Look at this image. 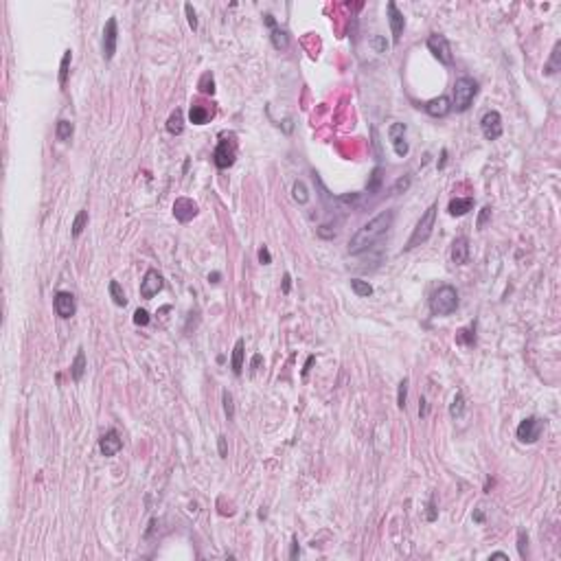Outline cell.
I'll return each instance as SVG.
<instances>
[{
  "instance_id": "cell-1",
  "label": "cell",
  "mask_w": 561,
  "mask_h": 561,
  "mask_svg": "<svg viewBox=\"0 0 561 561\" xmlns=\"http://www.w3.org/2000/svg\"><path fill=\"white\" fill-rule=\"evenodd\" d=\"M393 221H395V211H381L377 217H373L369 224H364L351 237V241H348V252L360 254V252H364V250H369L373 243H377L386 233H388Z\"/></svg>"
},
{
  "instance_id": "cell-2",
  "label": "cell",
  "mask_w": 561,
  "mask_h": 561,
  "mask_svg": "<svg viewBox=\"0 0 561 561\" xmlns=\"http://www.w3.org/2000/svg\"><path fill=\"white\" fill-rule=\"evenodd\" d=\"M436 211L438 206L432 204L427 206V211L421 215V219L417 221V228L412 230V235H410L408 243H405V250H412L417 246H421V243H426L427 239L432 237V230H434V221H436Z\"/></svg>"
},
{
  "instance_id": "cell-3",
  "label": "cell",
  "mask_w": 561,
  "mask_h": 561,
  "mask_svg": "<svg viewBox=\"0 0 561 561\" xmlns=\"http://www.w3.org/2000/svg\"><path fill=\"white\" fill-rule=\"evenodd\" d=\"M456 307H458V292L452 285H441L430 298V309L434 316H450L456 312Z\"/></svg>"
},
{
  "instance_id": "cell-4",
  "label": "cell",
  "mask_w": 561,
  "mask_h": 561,
  "mask_svg": "<svg viewBox=\"0 0 561 561\" xmlns=\"http://www.w3.org/2000/svg\"><path fill=\"white\" fill-rule=\"evenodd\" d=\"M476 94H478V81L471 77H458L454 83V107L458 112L469 110Z\"/></svg>"
},
{
  "instance_id": "cell-5",
  "label": "cell",
  "mask_w": 561,
  "mask_h": 561,
  "mask_svg": "<svg viewBox=\"0 0 561 561\" xmlns=\"http://www.w3.org/2000/svg\"><path fill=\"white\" fill-rule=\"evenodd\" d=\"M427 51H430L432 55L438 59L441 64L450 66L452 62H454V55H452V46L450 42H447L445 35H438V33H432L430 37H427Z\"/></svg>"
},
{
  "instance_id": "cell-6",
  "label": "cell",
  "mask_w": 561,
  "mask_h": 561,
  "mask_svg": "<svg viewBox=\"0 0 561 561\" xmlns=\"http://www.w3.org/2000/svg\"><path fill=\"white\" fill-rule=\"evenodd\" d=\"M541 432H544V421H541L539 417H526L524 421L517 426V438H520L522 443H537L541 436Z\"/></svg>"
},
{
  "instance_id": "cell-7",
  "label": "cell",
  "mask_w": 561,
  "mask_h": 561,
  "mask_svg": "<svg viewBox=\"0 0 561 561\" xmlns=\"http://www.w3.org/2000/svg\"><path fill=\"white\" fill-rule=\"evenodd\" d=\"M235 158H237L235 143L228 138H221L217 143V147H215V152H213V162L217 164L219 169H228V167H233Z\"/></svg>"
},
{
  "instance_id": "cell-8",
  "label": "cell",
  "mask_w": 561,
  "mask_h": 561,
  "mask_svg": "<svg viewBox=\"0 0 561 561\" xmlns=\"http://www.w3.org/2000/svg\"><path fill=\"white\" fill-rule=\"evenodd\" d=\"M53 307H55V314H57L59 318H64V320L73 318L75 312H77L75 296L70 294V292H57L55 298H53Z\"/></svg>"
},
{
  "instance_id": "cell-9",
  "label": "cell",
  "mask_w": 561,
  "mask_h": 561,
  "mask_svg": "<svg viewBox=\"0 0 561 561\" xmlns=\"http://www.w3.org/2000/svg\"><path fill=\"white\" fill-rule=\"evenodd\" d=\"M480 127H482V134L487 140H498L502 136V116L496 110L487 112L482 116V121H480Z\"/></svg>"
},
{
  "instance_id": "cell-10",
  "label": "cell",
  "mask_w": 561,
  "mask_h": 561,
  "mask_svg": "<svg viewBox=\"0 0 561 561\" xmlns=\"http://www.w3.org/2000/svg\"><path fill=\"white\" fill-rule=\"evenodd\" d=\"M162 287H164L162 274H160L158 270H147V274H145L143 281H140V296H143V298H154Z\"/></svg>"
},
{
  "instance_id": "cell-11",
  "label": "cell",
  "mask_w": 561,
  "mask_h": 561,
  "mask_svg": "<svg viewBox=\"0 0 561 561\" xmlns=\"http://www.w3.org/2000/svg\"><path fill=\"white\" fill-rule=\"evenodd\" d=\"M116 40H119V29H116V18H110L103 29V57L112 59L116 53Z\"/></svg>"
},
{
  "instance_id": "cell-12",
  "label": "cell",
  "mask_w": 561,
  "mask_h": 561,
  "mask_svg": "<svg viewBox=\"0 0 561 561\" xmlns=\"http://www.w3.org/2000/svg\"><path fill=\"white\" fill-rule=\"evenodd\" d=\"M386 11H388V25H390V31H393V40H395V44H399L401 33H403V27H405V18H403V13L399 11V7L393 2V0L386 4Z\"/></svg>"
},
{
  "instance_id": "cell-13",
  "label": "cell",
  "mask_w": 561,
  "mask_h": 561,
  "mask_svg": "<svg viewBox=\"0 0 561 561\" xmlns=\"http://www.w3.org/2000/svg\"><path fill=\"white\" fill-rule=\"evenodd\" d=\"M173 215H176L178 221L187 224V221H191L197 215V204L193 200H188V197H178L173 202Z\"/></svg>"
},
{
  "instance_id": "cell-14",
  "label": "cell",
  "mask_w": 561,
  "mask_h": 561,
  "mask_svg": "<svg viewBox=\"0 0 561 561\" xmlns=\"http://www.w3.org/2000/svg\"><path fill=\"white\" fill-rule=\"evenodd\" d=\"M121 447H123V441H121V436L116 430L106 432V434L101 436V441H99V450H101L103 456H116L121 452Z\"/></svg>"
},
{
  "instance_id": "cell-15",
  "label": "cell",
  "mask_w": 561,
  "mask_h": 561,
  "mask_svg": "<svg viewBox=\"0 0 561 561\" xmlns=\"http://www.w3.org/2000/svg\"><path fill=\"white\" fill-rule=\"evenodd\" d=\"M423 107H426V112H427L430 116H434V119H441V116L450 114L452 101H450L447 97H436V99H432V101H427Z\"/></svg>"
},
{
  "instance_id": "cell-16",
  "label": "cell",
  "mask_w": 561,
  "mask_h": 561,
  "mask_svg": "<svg viewBox=\"0 0 561 561\" xmlns=\"http://www.w3.org/2000/svg\"><path fill=\"white\" fill-rule=\"evenodd\" d=\"M452 261L456 266H465L469 261V241L465 237L454 239V243H452Z\"/></svg>"
},
{
  "instance_id": "cell-17",
  "label": "cell",
  "mask_w": 561,
  "mask_h": 561,
  "mask_svg": "<svg viewBox=\"0 0 561 561\" xmlns=\"http://www.w3.org/2000/svg\"><path fill=\"white\" fill-rule=\"evenodd\" d=\"M471 209H474V200H471V197H454V200L450 202V206H447L452 217H463V215H467Z\"/></svg>"
},
{
  "instance_id": "cell-18",
  "label": "cell",
  "mask_w": 561,
  "mask_h": 561,
  "mask_svg": "<svg viewBox=\"0 0 561 561\" xmlns=\"http://www.w3.org/2000/svg\"><path fill=\"white\" fill-rule=\"evenodd\" d=\"M83 373H86V353H83V348H77V355L70 364V377L75 381H81Z\"/></svg>"
},
{
  "instance_id": "cell-19",
  "label": "cell",
  "mask_w": 561,
  "mask_h": 561,
  "mask_svg": "<svg viewBox=\"0 0 561 561\" xmlns=\"http://www.w3.org/2000/svg\"><path fill=\"white\" fill-rule=\"evenodd\" d=\"M243 347H246V342H243V338H239L237 342H235V348H233V362H230V366H233V373L235 375H241L243 371Z\"/></svg>"
},
{
  "instance_id": "cell-20",
  "label": "cell",
  "mask_w": 561,
  "mask_h": 561,
  "mask_svg": "<svg viewBox=\"0 0 561 561\" xmlns=\"http://www.w3.org/2000/svg\"><path fill=\"white\" fill-rule=\"evenodd\" d=\"M188 119H191L193 125H204L206 121L211 119V112H209V107L195 103V106H191V110H188Z\"/></svg>"
},
{
  "instance_id": "cell-21",
  "label": "cell",
  "mask_w": 561,
  "mask_h": 561,
  "mask_svg": "<svg viewBox=\"0 0 561 561\" xmlns=\"http://www.w3.org/2000/svg\"><path fill=\"white\" fill-rule=\"evenodd\" d=\"M182 130H185V119H182V112L176 110L167 119V132H169V134H173V136H180Z\"/></svg>"
},
{
  "instance_id": "cell-22",
  "label": "cell",
  "mask_w": 561,
  "mask_h": 561,
  "mask_svg": "<svg viewBox=\"0 0 561 561\" xmlns=\"http://www.w3.org/2000/svg\"><path fill=\"white\" fill-rule=\"evenodd\" d=\"M107 292H110V296H112V300H114V305H119V307H125V305H127L125 292H123V287L119 285V281H110V285H107Z\"/></svg>"
},
{
  "instance_id": "cell-23",
  "label": "cell",
  "mask_w": 561,
  "mask_h": 561,
  "mask_svg": "<svg viewBox=\"0 0 561 561\" xmlns=\"http://www.w3.org/2000/svg\"><path fill=\"white\" fill-rule=\"evenodd\" d=\"M456 342L465 344V347H471V344L476 342V324H469V327L460 329V331L456 333Z\"/></svg>"
},
{
  "instance_id": "cell-24",
  "label": "cell",
  "mask_w": 561,
  "mask_h": 561,
  "mask_svg": "<svg viewBox=\"0 0 561 561\" xmlns=\"http://www.w3.org/2000/svg\"><path fill=\"white\" fill-rule=\"evenodd\" d=\"M351 290L355 292L357 296H362V298L373 294V285H371L369 281H362V279H351Z\"/></svg>"
},
{
  "instance_id": "cell-25",
  "label": "cell",
  "mask_w": 561,
  "mask_h": 561,
  "mask_svg": "<svg viewBox=\"0 0 561 561\" xmlns=\"http://www.w3.org/2000/svg\"><path fill=\"white\" fill-rule=\"evenodd\" d=\"M292 197H294V202H298V204H307L309 200V193H307V187H305V182H294V187H292Z\"/></svg>"
},
{
  "instance_id": "cell-26",
  "label": "cell",
  "mask_w": 561,
  "mask_h": 561,
  "mask_svg": "<svg viewBox=\"0 0 561 561\" xmlns=\"http://www.w3.org/2000/svg\"><path fill=\"white\" fill-rule=\"evenodd\" d=\"M272 44H274V49H279V51H285L287 46H290V37H287V33L285 31H281V29H272Z\"/></svg>"
},
{
  "instance_id": "cell-27",
  "label": "cell",
  "mask_w": 561,
  "mask_h": 561,
  "mask_svg": "<svg viewBox=\"0 0 561 561\" xmlns=\"http://www.w3.org/2000/svg\"><path fill=\"white\" fill-rule=\"evenodd\" d=\"M381 182H384V169H381V167H375V169H373V173H371L369 185H366V188H369V193H377V191H379Z\"/></svg>"
},
{
  "instance_id": "cell-28",
  "label": "cell",
  "mask_w": 561,
  "mask_h": 561,
  "mask_svg": "<svg viewBox=\"0 0 561 561\" xmlns=\"http://www.w3.org/2000/svg\"><path fill=\"white\" fill-rule=\"evenodd\" d=\"M86 224H88V211H79L73 221V237H79L83 233V228H86Z\"/></svg>"
},
{
  "instance_id": "cell-29",
  "label": "cell",
  "mask_w": 561,
  "mask_h": 561,
  "mask_svg": "<svg viewBox=\"0 0 561 561\" xmlns=\"http://www.w3.org/2000/svg\"><path fill=\"white\" fill-rule=\"evenodd\" d=\"M463 410H465V397H463V393H456L454 395V401H452V405H450V414L452 417H463Z\"/></svg>"
},
{
  "instance_id": "cell-30",
  "label": "cell",
  "mask_w": 561,
  "mask_h": 561,
  "mask_svg": "<svg viewBox=\"0 0 561 561\" xmlns=\"http://www.w3.org/2000/svg\"><path fill=\"white\" fill-rule=\"evenodd\" d=\"M57 138L59 140H70V136H73V123L66 119H59L57 121Z\"/></svg>"
},
{
  "instance_id": "cell-31",
  "label": "cell",
  "mask_w": 561,
  "mask_h": 561,
  "mask_svg": "<svg viewBox=\"0 0 561 561\" xmlns=\"http://www.w3.org/2000/svg\"><path fill=\"white\" fill-rule=\"evenodd\" d=\"M197 88H200V92L204 94H215V81H213V75L211 73H204L200 79V83H197Z\"/></svg>"
},
{
  "instance_id": "cell-32",
  "label": "cell",
  "mask_w": 561,
  "mask_h": 561,
  "mask_svg": "<svg viewBox=\"0 0 561 561\" xmlns=\"http://www.w3.org/2000/svg\"><path fill=\"white\" fill-rule=\"evenodd\" d=\"M70 51H64L62 64H59V86H66V79H68V66H70Z\"/></svg>"
},
{
  "instance_id": "cell-33",
  "label": "cell",
  "mask_w": 561,
  "mask_h": 561,
  "mask_svg": "<svg viewBox=\"0 0 561 561\" xmlns=\"http://www.w3.org/2000/svg\"><path fill=\"white\" fill-rule=\"evenodd\" d=\"M221 401H224V412H226V417H228V421H233V419H235V403H233V395H230L228 390H224V393H221Z\"/></svg>"
},
{
  "instance_id": "cell-34",
  "label": "cell",
  "mask_w": 561,
  "mask_h": 561,
  "mask_svg": "<svg viewBox=\"0 0 561 561\" xmlns=\"http://www.w3.org/2000/svg\"><path fill=\"white\" fill-rule=\"evenodd\" d=\"M405 399H408V379H401L399 381V388H397V405L399 408H405Z\"/></svg>"
},
{
  "instance_id": "cell-35",
  "label": "cell",
  "mask_w": 561,
  "mask_h": 561,
  "mask_svg": "<svg viewBox=\"0 0 561 561\" xmlns=\"http://www.w3.org/2000/svg\"><path fill=\"white\" fill-rule=\"evenodd\" d=\"M393 149H395V154H397V156H401V158H403V156H405V154H408V152H410V145H408V143H405V138H403V136H401V138L393 140Z\"/></svg>"
},
{
  "instance_id": "cell-36",
  "label": "cell",
  "mask_w": 561,
  "mask_h": 561,
  "mask_svg": "<svg viewBox=\"0 0 561 561\" xmlns=\"http://www.w3.org/2000/svg\"><path fill=\"white\" fill-rule=\"evenodd\" d=\"M403 134H405V125H403V123H395V125H390V130H388V138H390V143H393V140H397V138H401Z\"/></svg>"
},
{
  "instance_id": "cell-37",
  "label": "cell",
  "mask_w": 561,
  "mask_h": 561,
  "mask_svg": "<svg viewBox=\"0 0 561 561\" xmlns=\"http://www.w3.org/2000/svg\"><path fill=\"white\" fill-rule=\"evenodd\" d=\"M185 11H187V20H188V27H191L193 31L197 29V16H195V9H193L191 2L185 4Z\"/></svg>"
},
{
  "instance_id": "cell-38",
  "label": "cell",
  "mask_w": 561,
  "mask_h": 561,
  "mask_svg": "<svg viewBox=\"0 0 561 561\" xmlns=\"http://www.w3.org/2000/svg\"><path fill=\"white\" fill-rule=\"evenodd\" d=\"M371 46H373L377 53H386V51H388V42H386L381 35H375L373 40H371Z\"/></svg>"
},
{
  "instance_id": "cell-39",
  "label": "cell",
  "mask_w": 561,
  "mask_h": 561,
  "mask_svg": "<svg viewBox=\"0 0 561 561\" xmlns=\"http://www.w3.org/2000/svg\"><path fill=\"white\" fill-rule=\"evenodd\" d=\"M408 187H410V176H403V178H399V180L395 182V187H393V193H395V195H399V193L408 191Z\"/></svg>"
},
{
  "instance_id": "cell-40",
  "label": "cell",
  "mask_w": 561,
  "mask_h": 561,
  "mask_svg": "<svg viewBox=\"0 0 561 561\" xmlns=\"http://www.w3.org/2000/svg\"><path fill=\"white\" fill-rule=\"evenodd\" d=\"M134 324H138V327L149 324V314L145 312V309H136V312H134Z\"/></svg>"
},
{
  "instance_id": "cell-41",
  "label": "cell",
  "mask_w": 561,
  "mask_h": 561,
  "mask_svg": "<svg viewBox=\"0 0 561 561\" xmlns=\"http://www.w3.org/2000/svg\"><path fill=\"white\" fill-rule=\"evenodd\" d=\"M529 537H526V533L524 531H520V535H517V548H520V557L524 559L526 557V548H529Z\"/></svg>"
},
{
  "instance_id": "cell-42",
  "label": "cell",
  "mask_w": 561,
  "mask_h": 561,
  "mask_svg": "<svg viewBox=\"0 0 561 561\" xmlns=\"http://www.w3.org/2000/svg\"><path fill=\"white\" fill-rule=\"evenodd\" d=\"M557 59H559V44L555 46V51H553V59H550V64L546 66V73H548V75L557 73Z\"/></svg>"
},
{
  "instance_id": "cell-43",
  "label": "cell",
  "mask_w": 561,
  "mask_h": 561,
  "mask_svg": "<svg viewBox=\"0 0 561 561\" xmlns=\"http://www.w3.org/2000/svg\"><path fill=\"white\" fill-rule=\"evenodd\" d=\"M259 261H261L263 266H267V263H272V254H270V250H267L266 246H263L261 250H259Z\"/></svg>"
},
{
  "instance_id": "cell-44",
  "label": "cell",
  "mask_w": 561,
  "mask_h": 561,
  "mask_svg": "<svg viewBox=\"0 0 561 561\" xmlns=\"http://www.w3.org/2000/svg\"><path fill=\"white\" fill-rule=\"evenodd\" d=\"M489 215H491V206H484L482 211H480V217H478V228H482L484 221L489 219Z\"/></svg>"
},
{
  "instance_id": "cell-45",
  "label": "cell",
  "mask_w": 561,
  "mask_h": 561,
  "mask_svg": "<svg viewBox=\"0 0 561 561\" xmlns=\"http://www.w3.org/2000/svg\"><path fill=\"white\" fill-rule=\"evenodd\" d=\"M217 445H219V456H221V458H226V456H228V445H226V436L224 434L217 438Z\"/></svg>"
},
{
  "instance_id": "cell-46",
  "label": "cell",
  "mask_w": 561,
  "mask_h": 561,
  "mask_svg": "<svg viewBox=\"0 0 561 561\" xmlns=\"http://www.w3.org/2000/svg\"><path fill=\"white\" fill-rule=\"evenodd\" d=\"M298 555H300V550H298V541L292 539V553H290V557H292V559H296Z\"/></svg>"
},
{
  "instance_id": "cell-47",
  "label": "cell",
  "mask_w": 561,
  "mask_h": 561,
  "mask_svg": "<svg viewBox=\"0 0 561 561\" xmlns=\"http://www.w3.org/2000/svg\"><path fill=\"white\" fill-rule=\"evenodd\" d=\"M427 508H430V513H427V520H430V522H434V520H436V508H434V500H430V507H427Z\"/></svg>"
},
{
  "instance_id": "cell-48",
  "label": "cell",
  "mask_w": 561,
  "mask_h": 561,
  "mask_svg": "<svg viewBox=\"0 0 561 561\" xmlns=\"http://www.w3.org/2000/svg\"><path fill=\"white\" fill-rule=\"evenodd\" d=\"M290 285H292V279H290V274H285V276H283V294L290 292Z\"/></svg>"
},
{
  "instance_id": "cell-49",
  "label": "cell",
  "mask_w": 561,
  "mask_h": 561,
  "mask_svg": "<svg viewBox=\"0 0 561 561\" xmlns=\"http://www.w3.org/2000/svg\"><path fill=\"white\" fill-rule=\"evenodd\" d=\"M314 360H316V357H314V355H309V357H307V364H305V369H303V375H307V373H309V369H312Z\"/></svg>"
},
{
  "instance_id": "cell-50",
  "label": "cell",
  "mask_w": 561,
  "mask_h": 561,
  "mask_svg": "<svg viewBox=\"0 0 561 561\" xmlns=\"http://www.w3.org/2000/svg\"><path fill=\"white\" fill-rule=\"evenodd\" d=\"M261 360H263L261 355H254V357H252V364H250V366H252V371H257V369H259V364H261Z\"/></svg>"
},
{
  "instance_id": "cell-51",
  "label": "cell",
  "mask_w": 561,
  "mask_h": 561,
  "mask_svg": "<svg viewBox=\"0 0 561 561\" xmlns=\"http://www.w3.org/2000/svg\"><path fill=\"white\" fill-rule=\"evenodd\" d=\"M419 414H421V417H426V414H427V405H426V399H421V408H419Z\"/></svg>"
},
{
  "instance_id": "cell-52",
  "label": "cell",
  "mask_w": 561,
  "mask_h": 561,
  "mask_svg": "<svg viewBox=\"0 0 561 561\" xmlns=\"http://www.w3.org/2000/svg\"><path fill=\"white\" fill-rule=\"evenodd\" d=\"M266 25L274 29V16H270V13H267V16H266Z\"/></svg>"
},
{
  "instance_id": "cell-53",
  "label": "cell",
  "mask_w": 561,
  "mask_h": 561,
  "mask_svg": "<svg viewBox=\"0 0 561 561\" xmlns=\"http://www.w3.org/2000/svg\"><path fill=\"white\" fill-rule=\"evenodd\" d=\"M491 559H508V555H504V553H493Z\"/></svg>"
},
{
  "instance_id": "cell-54",
  "label": "cell",
  "mask_w": 561,
  "mask_h": 561,
  "mask_svg": "<svg viewBox=\"0 0 561 561\" xmlns=\"http://www.w3.org/2000/svg\"><path fill=\"white\" fill-rule=\"evenodd\" d=\"M482 520H484V515H482V511L478 508V511H476V522H482Z\"/></svg>"
},
{
  "instance_id": "cell-55",
  "label": "cell",
  "mask_w": 561,
  "mask_h": 561,
  "mask_svg": "<svg viewBox=\"0 0 561 561\" xmlns=\"http://www.w3.org/2000/svg\"><path fill=\"white\" fill-rule=\"evenodd\" d=\"M217 279H219V274H217V272H213V274L209 276V281H211V283H217Z\"/></svg>"
}]
</instances>
